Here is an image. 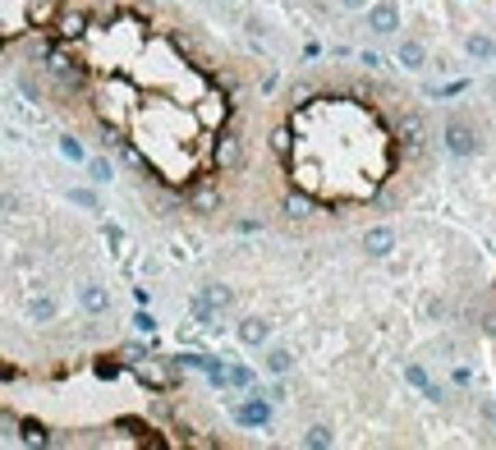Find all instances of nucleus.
I'll return each mask as SVG.
<instances>
[{
  "instance_id": "obj_1",
  "label": "nucleus",
  "mask_w": 496,
  "mask_h": 450,
  "mask_svg": "<svg viewBox=\"0 0 496 450\" xmlns=\"http://www.w3.org/2000/svg\"><path fill=\"white\" fill-rule=\"evenodd\" d=\"M446 147L455 156H473V152H478V138H473V129H469V125L450 120V125H446Z\"/></svg>"
},
{
  "instance_id": "obj_2",
  "label": "nucleus",
  "mask_w": 496,
  "mask_h": 450,
  "mask_svg": "<svg viewBox=\"0 0 496 450\" xmlns=\"http://www.w3.org/2000/svg\"><path fill=\"white\" fill-rule=\"evenodd\" d=\"M368 28L372 32H395L400 28V10H395L390 0H377V5L368 10Z\"/></svg>"
},
{
  "instance_id": "obj_3",
  "label": "nucleus",
  "mask_w": 496,
  "mask_h": 450,
  "mask_svg": "<svg viewBox=\"0 0 496 450\" xmlns=\"http://www.w3.org/2000/svg\"><path fill=\"white\" fill-rule=\"evenodd\" d=\"M239 423H244V427H266V423H271L266 400H244L239 404Z\"/></svg>"
},
{
  "instance_id": "obj_4",
  "label": "nucleus",
  "mask_w": 496,
  "mask_h": 450,
  "mask_svg": "<svg viewBox=\"0 0 496 450\" xmlns=\"http://www.w3.org/2000/svg\"><path fill=\"white\" fill-rule=\"evenodd\" d=\"M363 249H368L372 258L390 253V249H395V234H390V225H377V230H368V234H363Z\"/></svg>"
},
{
  "instance_id": "obj_5",
  "label": "nucleus",
  "mask_w": 496,
  "mask_h": 450,
  "mask_svg": "<svg viewBox=\"0 0 496 450\" xmlns=\"http://www.w3.org/2000/svg\"><path fill=\"white\" fill-rule=\"evenodd\" d=\"M239 340H244V345H266V340H271V322H262V317L239 322Z\"/></svg>"
},
{
  "instance_id": "obj_6",
  "label": "nucleus",
  "mask_w": 496,
  "mask_h": 450,
  "mask_svg": "<svg viewBox=\"0 0 496 450\" xmlns=\"http://www.w3.org/2000/svg\"><path fill=\"white\" fill-rule=\"evenodd\" d=\"M198 299H202V303H207L212 312H216V308H230V290H225V285H207Z\"/></svg>"
},
{
  "instance_id": "obj_7",
  "label": "nucleus",
  "mask_w": 496,
  "mask_h": 450,
  "mask_svg": "<svg viewBox=\"0 0 496 450\" xmlns=\"http://www.w3.org/2000/svg\"><path fill=\"white\" fill-rule=\"evenodd\" d=\"M106 290H101V285H83V308L88 312H106Z\"/></svg>"
},
{
  "instance_id": "obj_8",
  "label": "nucleus",
  "mask_w": 496,
  "mask_h": 450,
  "mask_svg": "<svg viewBox=\"0 0 496 450\" xmlns=\"http://www.w3.org/2000/svg\"><path fill=\"white\" fill-rule=\"evenodd\" d=\"M266 368H271V373H290V368H295V354H290V349H266Z\"/></svg>"
},
{
  "instance_id": "obj_9",
  "label": "nucleus",
  "mask_w": 496,
  "mask_h": 450,
  "mask_svg": "<svg viewBox=\"0 0 496 450\" xmlns=\"http://www.w3.org/2000/svg\"><path fill=\"white\" fill-rule=\"evenodd\" d=\"M423 60H427V55H423L419 42H404V47H400V64H404V69H423Z\"/></svg>"
},
{
  "instance_id": "obj_10",
  "label": "nucleus",
  "mask_w": 496,
  "mask_h": 450,
  "mask_svg": "<svg viewBox=\"0 0 496 450\" xmlns=\"http://www.w3.org/2000/svg\"><path fill=\"white\" fill-rule=\"evenodd\" d=\"M464 47H469V55H478V60H492V55H496V47H492V37H478V32H473V37H469Z\"/></svg>"
},
{
  "instance_id": "obj_11",
  "label": "nucleus",
  "mask_w": 496,
  "mask_h": 450,
  "mask_svg": "<svg viewBox=\"0 0 496 450\" xmlns=\"http://www.w3.org/2000/svg\"><path fill=\"white\" fill-rule=\"evenodd\" d=\"M225 382H230V386H253V373H248V368H230V373H225Z\"/></svg>"
},
{
  "instance_id": "obj_12",
  "label": "nucleus",
  "mask_w": 496,
  "mask_h": 450,
  "mask_svg": "<svg viewBox=\"0 0 496 450\" xmlns=\"http://www.w3.org/2000/svg\"><path fill=\"white\" fill-rule=\"evenodd\" d=\"M51 312H55L51 308V299H32V317H37V322H47Z\"/></svg>"
},
{
  "instance_id": "obj_13",
  "label": "nucleus",
  "mask_w": 496,
  "mask_h": 450,
  "mask_svg": "<svg viewBox=\"0 0 496 450\" xmlns=\"http://www.w3.org/2000/svg\"><path fill=\"white\" fill-rule=\"evenodd\" d=\"M308 446H331V432H326V427H312V432H308Z\"/></svg>"
},
{
  "instance_id": "obj_14",
  "label": "nucleus",
  "mask_w": 496,
  "mask_h": 450,
  "mask_svg": "<svg viewBox=\"0 0 496 450\" xmlns=\"http://www.w3.org/2000/svg\"><path fill=\"white\" fill-rule=\"evenodd\" d=\"M88 171H92V179H110V166H106V161H92Z\"/></svg>"
},
{
  "instance_id": "obj_15",
  "label": "nucleus",
  "mask_w": 496,
  "mask_h": 450,
  "mask_svg": "<svg viewBox=\"0 0 496 450\" xmlns=\"http://www.w3.org/2000/svg\"><path fill=\"white\" fill-rule=\"evenodd\" d=\"M345 10H358V5H368V0H340Z\"/></svg>"
}]
</instances>
